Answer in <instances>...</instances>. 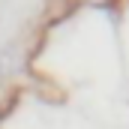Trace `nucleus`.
Returning a JSON list of instances; mask_svg holds the SVG:
<instances>
[{
	"mask_svg": "<svg viewBox=\"0 0 129 129\" xmlns=\"http://www.w3.org/2000/svg\"><path fill=\"white\" fill-rule=\"evenodd\" d=\"M18 66H21V48H18V45H6V48H0V78L12 75Z\"/></svg>",
	"mask_w": 129,
	"mask_h": 129,
	"instance_id": "obj_1",
	"label": "nucleus"
},
{
	"mask_svg": "<svg viewBox=\"0 0 129 129\" xmlns=\"http://www.w3.org/2000/svg\"><path fill=\"white\" fill-rule=\"evenodd\" d=\"M87 3H96V6H99V3H108V0H87Z\"/></svg>",
	"mask_w": 129,
	"mask_h": 129,
	"instance_id": "obj_2",
	"label": "nucleus"
}]
</instances>
